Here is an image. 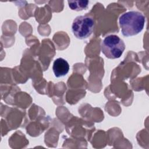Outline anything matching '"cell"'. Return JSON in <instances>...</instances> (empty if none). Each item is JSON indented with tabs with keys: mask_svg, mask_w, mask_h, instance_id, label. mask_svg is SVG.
Wrapping results in <instances>:
<instances>
[{
	"mask_svg": "<svg viewBox=\"0 0 149 149\" xmlns=\"http://www.w3.org/2000/svg\"><path fill=\"white\" fill-rule=\"evenodd\" d=\"M95 26L94 19L89 16H79L73 21L72 30L78 39H86L92 34Z\"/></svg>",
	"mask_w": 149,
	"mask_h": 149,
	"instance_id": "obj_3",
	"label": "cell"
},
{
	"mask_svg": "<svg viewBox=\"0 0 149 149\" xmlns=\"http://www.w3.org/2000/svg\"><path fill=\"white\" fill-rule=\"evenodd\" d=\"M52 70L56 77L64 76L69 72V63L65 59L62 58H58L56 59L53 63Z\"/></svg>",
	"mask_w": 149,
	"mask_h": 149,
	"instance_id": "obj_4",
	"label": "cell"
},
{
	"mask_svg": "<svg viewBox=\"0 0 149 149\" xmlns=\"http://www.w3.org/2000/svg\"><path fill=\"white\" fill-rule=\"evenodd\" d=\"M69 8L73 10L80 11L86 9L89 4V1L87 0H78V1H68Z\"/></svg>",
	"mask_w": 149,
	"mask_h": 149,
	"instance_id": "obj_5",
	"label": "cell"
},
{
	"mask_svg": "<svg viewBox=\"0 0 149 149\" xmlns=\"http://www.w3.org/2000/svg\"><path fill=\"white\" fill-rule=\"evenodd\" d=\"M145 16L140 12L131 10L123 13L119 19V26L124 36L129 37L138 34L144 28Z\"/></svg>",
	"mask_w": 149,
	"mask_h": 149,
	"instance_id": "obj_1",
	"label": "cell"
},
{
	"mask_svg": "<svg viewBox=\"0 0 149 149\" xmlns=\"http://www.w3.org/2000/svg\"><path fill=\"white\" fill-rule=\"evenodd\" d=\"M125 49L123 41L116 35H109L105 37L101 43V49L105 56L109 59L120 57Z\"/></svg>",
	"mask_w": 149,
	"mask_h": 149,
	"instance_id": "obj_2",
	"label": "cell"
}]
</instances>
